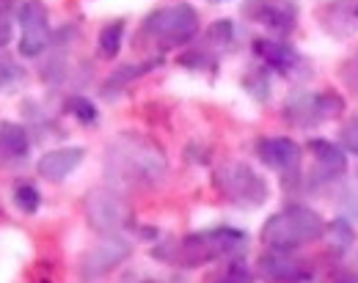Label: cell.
Masks as SVG:
<instances>
[{"mask_svg":"<svg viewBox=\"0 0 358 283\" xmlns=\"http://www.w3.org/2000/svg\"><path fill=\"white\" fill-rule=\"evenodd\" d=\"M243 245H245L243 231H237V229H213V231L185 236L179 245L169 247V261L199 267V264H207L213 259H221V256L240 250Z\"/></svg>","mask_w":358,"mask_h":283,"instance_id":"obj_3","label":"cell"},{"mask_svg":"<svg viewBox=\"0 0 358 283\" xmlns=\"http://www.w3.org/2000/svg\"><path fill=\"white\" fill-rule=\"evenodd\" d=\"M105 168L113 179H122L130 185H157L166 176L169 162L163 148L155 141L127 132L110 143Z\"/></svg>","mask_w":358,"mask_h":283,"instance_id":"obj_1","label":"cell"},{"mask_svg":"<svg viewBox=\"0 0 358 283\" xmlns=\"http://www.w3.org/2000/svg\"><path fill=\"white\" fill-rule=\"evenodd\" d=\"M259 273L273 283H303L309 278L306 267L298 259L284 256V250H273L259 259Z\"/></svg>","mask_w":358,"mask_h":283,"instance_id":"obj_13","label":"cell"},{"mask_svg":"<svg viewBox=\"0 0 358 283\" xmlns=\"http://www.w3.org/2000/svg\"><path fill=\"white\" fill-rule=\"evenodd\" d=\"M245 14H251L257 22L268 25L273 31H281V33H289L295 28V6L289 3H270V0H251L245 3Z\"/></svg>","mask_w":358,"mask_h":283,"instance_id":"obj_11","label":"cell"},{"mask_svg":"<svg viewBox=\"0 0 358 283\" xmlns=\"http://www.w3.org/2000/svg\"><path fill=\"white\" fill-rule=\"evenodd\" d=\"M254 52L270 63L278 72H289L292 66H298V52L289 47L287 42H273V39H257L254 42Z\"/></svg>","mask_w":358,"mask_h":283,"instance_id":"obj_14","label":"cell"},{"mask_svg":"<svg viewBox=\"0 0 358 283\" xmlns=\"http://www.w3.org/2000/svg\"><path fill=\"white\" fill-rule=\"evenodd\" d=\"M11 42V22H0V49Z\"/></svg>","mask_w":358,"mask_h":283,"instance_id":"obj_25","label":"cell"},{"mask_svg":"<svg viewBox=\"0 0 358 283\" xmlns=\"http://www.w3.org/2000/svg\"><path fill=\"white\" fill-rule=\"evenodd\" d=\"M83 157H86V148H80V146H64V148H52V151H47L39 157V162H36V171L50 179V182H61V179H66L80 162H83Z\"/></svg>","mask_w":358,"mask_h":283,"instance_id":"obj_10","label":"cell"},{"mask_svg":"<svg viewBox=\"0 0 358 283\" xmlns=\"http://www.w3.org/2000/svg\"><path fill=\"white\" fill-rule=\"evenodd\" d=\"M130 242L127 239H122V236H105L102 242H96L94 247H91L89 253L83 256V261H80V273L86 275V278H102V275H108L110 270H116L127 256H130Z\"/></svg>","mask_w":358,"mask_h":283,"instance_id":"obj_8","label":"cell"},{"mask_svg":"<svg viewBox=\"0 0 358 283\" xmlns=\"http://www.w3.org/2000/svg\"><path fill=\"white\" fill-rule=\"evenodd\" d=\"M213 3H221V0H213Z\"/></svg>","mask_w":358,"mask_h":283,"instance_id":"obj_27","label":"cell"},{"mask_svg":"<svg viewBox=\"0 0 358 283\" xmlns=\"http://www.w3.org/2000/svg\"><path fill=\"white\" fill-rule=\"evenodd\" d=\"M14 204L20 206V212L34 215L42 206V195H39V190L34 188L31 182H22V185L14 188Z\"/></svg>","mask_w":358,"mask_h":283,"instance_id":"obj_18","label":"cell"},{"mask_svg":"<svg viewBox=\"0 0 358 283\" xmlns=\"http://www.w3.org/2000/svg\"><path fill=\"white\" fill-rule=\"evenodd\" d=\"M231 36H234V28H231V22H229V20H221V22H215V25L210 28V39H213V42H218V45L231 42Z\"/></svg>","mask_w":358,"mask_h":283,"instance_id":"obj_22","label":"cell"},{"mask_svg":"<svg viewBox=\"0 0 358 283\" xmlns=\"http://www.w3.org/2000/svg\"><path fill=\"white\" fill-rule=\"evenodd\" d=\"M86 217H89V226L94 231L113 236L116 231H122L127 226L130 206L113 190H94L86 198Z\"/></svg>","mask_w":358,"mask_h":283,"instance_id":"obj_6","label":"cell"},{"mask_svg":"<svg viewBox=\"0 0 358 283\" xmlns=\"http://www.w3.org/2000/svg\"><path fill=\"white\" fill-rule=\"evenodd\" d=\"M325 231L322 217L301 204H292L281 212H275L262 229V242L273 250H292L301 245H309L320 239Z\"/></svg>","mask_w":358,"mask_h":283,"instance_id":"obj_2","label":"cell"},{"mask_svg":"<svg viewBox=\"0 0 358 283\" xmlns=\"http://www.w3.org/2000/svg\"><path fill=\"white\" fill-rule=\"evenodd\" d=\"M22 77V72L17 69V66H11V63H0V86H11L14 80H20Z\"/></svg>","mask_w":358,"mask_h":283,"instance_id":"obj_24","label":"cell"},{"mask_svg":"<svg viewBox=\"0 0 358 283\" xmlns=\"http://www.w3.org/2000/svg\"><path fill=\"white\" fill-rule=\"evenodd\" d=\"M20 25H22V39H20V55L22 58H36L50 42V22H47V8L39 0H25L20 6Z\"/></svg>","mask_w":358,"mask_h":283,"instance_id":"obj_7","label":"cell"},{"mask_svg":"<svg viewBox=\"0 0 358 283\" xmlns=\"http://www.w3.org/2000/svg\"><path fill=\"white\" fill-rule=\"evenodd\" d=\"M309 151L314 154V160L320 162V168H325L328 176H339L345 171V162H348L345 160V151L339 146H334L331 141L314 138V141H309Z\"/></svg>","mask_w":358,"mask_h":283,"instance_id":"obj_15","label":"cell"},{"mask_svg":"<svg viewBox=\"0 0 358 283\" xmlns=\"http://www.w3.org/2000/svg\"><path fill=\"white\" fill-rule=\"evenodd\" d=\"M339 113H342V99L331 91L328 94H301L289 99V105H287V118L301 127L336 118Z\"/></svg>","mask_w":358,"mask_h":283,"instance_id":"obj_9","label":"cell"},{"mask_svg":"<svg viewBox=\"0 0 358 283\" xmlns=\"http://www.w3.org/2000/svg\"><path fill=\"white\" fill-rule=\"evenodd\" d=\"M218 283H251V273L243 264H234V267H229V273Z\"/></svg>","mask_w":358,"mask_h":283,"instance_id":"obj_23","label":"cell"},{"mask_svg":"<svg viewBox=\"0 0 358 283\" xmlns=\"http://www.w3.org/2000/svg\"><path fill=\"white\" fill-rule=\"evenodd\" d=\"M42 283H45V281H42Z\"/></svg>","mask_w":358,"mask_h":283,"instance_id":"obj_28","label":"cell"},{"mask_svg":"<svg viewBox=\"0 0 358 283\" xmlns=\"http://www.w3.org/2000/svg\"><path fill=\"white\" fill-rule=\"evenodd\" d=\"M334 283H358V278H356V275H339Z\"/></svg>","mask_w":358,"mask_h":283,"instance_id":"obj_26","label":"cell"},{"mask_svg":"<svg viewBox=\"0 0 358 283\" xmlns=\"http://www.w3.org/2000/svg\"><path fill=\"white\" fill-rule=\"evenodd\" d=\"M215 188L224 192L231 204L240 206H262L268 201L265 179L245 162H229L215 174Z\"/></svg>","mask_w":358,"mask_h":283,"instance_id":"obj_5","label":"cell"},{"mask_svg":"<svg viewBox=\"0 0 358 283\" xmlns=\"http://www.w3.org/2000/svg\"><path fill=\"white\" fill-rule=\"evenodd\" d=\"M143 31L149 36H155L157 42H163V45H185L199 31V14L187 3L166 6V8H157L146 17Z\"/></svg>","mask_w":358,"mask_h":283,"instance_id":"obj_4","label":"cell"},{"mask_svg":"<svg viewBox=\"0 0 358 283\" xmlns=\"http://www.w3.org/2000/svg\"><path fill=\"white\" fill-rule=\"evenodd\" d=\"M342 146H345V151L358 154V116H353L348 121V127L342 130Z\"/></svg>","mask_w":358,"mask_h":283,"instance_id":"obj_21","label":"cell"},{"mask_svg":"<svg viewBox=\"0 0 358 283\" xmlns=\"http://www.w3.org/2000/svg\"><path fill=\"white\" fill-rule=\"evenodd\" d=\"M149 69H155V61H149V63H143V66H122V69H116L110 77H108V89H119V86H127L130 80L135 77H141L143 72H149Z\"/></svg>","mask_w":358,"mask_h":283,"instance_id":"obj_19","label":"cell"},{"mask_svg":"<svg viewBox=\"0 0 358 283\" xmlns=\"http://www.w3.org/2000/svg\"><path fill=\"white\" fill-rule=\"evenodd\" d=\"M31 146V138L28 132L20 127V124H11V121H3L0 124V148L11 157H22Z\"/></svg>","mask_w":358,"mask_h":283,"instance_id":"obj_16","label":"cell"},{"mask_svg":"<svg viewBox=\"0 0 358 283\" xmlns=\"http://www.w3.org/2000/svg\"><path fill=\"white\" fill-rule=\"evenodd\" d=\"M124 28H127L124 20H116V22H110V25H105L99 31V52L105 58H116L119 55L122 42H124Z\"/></svg>","mask_w":358,"mask_h":283,"instance_id":"obj_17","label":"cell"},{"mask_svg":"<svg viewBox=\"0 0 358 283\" xmlns=\"http://www.w3.org/2000/svg\"><path fill=\"white\" fill-rule=\"evenodd\" d=\"M257 154L268 168L275 171H292L301 162V146L289 138H262L257 141Z\"/></svg>","mask_w":358,"mask_h":283,"instance_id":"obj_12","label":"cell"},{"mask_svg":"<svg viewBox=\"0 0 358 283\" xmlns=\"http://www.w3.org/2000/svg\"><path fill=\"white\" fill-rule=\"evenodd\" d=\"M66 107H69V113L78 118V121H83V124H94L96 121V107H94V102L86 99V96H72L69 102H66Z\"/></svg>","mask_w":358,"mask_h":283,"instance_id":"obj_20","label":"cell"}]
</instances>
